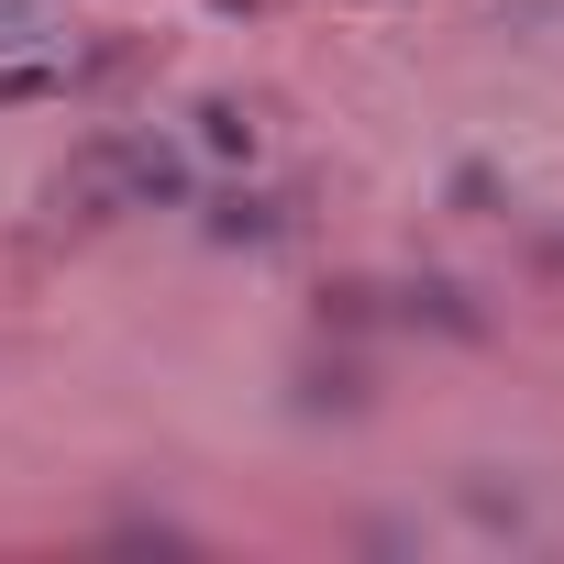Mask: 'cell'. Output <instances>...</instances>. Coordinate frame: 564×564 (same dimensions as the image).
Returning a JSON list of instances; mask_svg holds the SVG:
<instances>
[{
	"label": "cell",
	"mask_w": 564,
	"mask_h": 564,
	"mask_svg": "<svg viewBox=\"0 0 564 564\" xmlns=\"http://www.w3.org/2000/svg\"><path fill=\"white\" fill-rule=\"evenodd\" d=\"M399 322H432V333H454V344H487V311L454 289V276H410V289H399Z\"/></svg>",
	"instance_id": "3957f363"
},
{
	"label": "cell",
	"mask_w": 564,
	"mask_h": 564,
	"mask_svg": "<svg viewBox=\"0 0 564 564\" xmlns=\"http://www.w3.org/2000/svg\"><path fill=\"white\" fill-rule=\"evenodd\" d=\"M465 520H487V531H531V498L498 487V476H465Z\"/></svg>",
	"instance_id": "52a82bcc"
},
{
	"label": "cell",
	"mask_w": 564,
	"mask_h": 564,
	"mask_svg": "<svg viewBox=\"0 0 564 564\" xmlns=\"http://www.w3.org/2000/svg\"><path fill=\"white\" fill-rule=\"evenodd\" d=\"M199 221H210V243H289V199H265V188H221Z\"/></svg>",
	"instance_id": "7a4b0ae2"
},
{
	"label": "cell",
	"mask_w": 564,
	"mask_h": 564,
	"mask_svg": "<svg viewBox=\"0 0 564 564\" xmlns=\"http://www.w3.org/2000/svg\"><path fill=\"white\" fill-rule=\"evenodd\" d=\"M454 210L487 221V210H498V177H487V166H454Z\"/></svg>",
	"instance_id": "9c48e42d"
},
{
	"label": "cell",
	"mask_w": 564,
	"mask_h": 564,
	"mask_svg": "<svg viewBox=\"0 0 564 564\" xmlns=\"http://www.w3.org/2000/svg\"><path fill=\"white\" fill-rule=\"evenodd\" d=\"M188 199V155L155 144V133H100L67 177H56V210L67 221H100V210H177Z\"/></svg>",
	"instance_id": "6da1fadb"
},
{
	"label": "cell",
	"mask_w": 564,
	"mask_h": 564,
	"mask_svg": "<svg viewBox=\"0 0 564 564\" xmlns=\"http://www.w3.org/2000/svg\"><path fill=\"white\" fill-rule=\"evenodd\" d=\"M199 144H210V155H254V111H243L232 89H210V100H199Z\"/></svg>",
	"instance_id": "8992f818"
},
{
	"label": "cell",
	"mask_w": 564,
	"mask_h": 564,
	"mask_svg": "<svg viewBox=\"0 0 564 564\" xmlns=\"http://www.w3.org/2000/svg\"><path fill=\"white\" fill-rule=\"evenodd\" d=\"M56 34H67L56 0H0V56H56Z\"/></svg>",
	"instance_id": "5b68a950"
},
{
	"label": "cell",
	"mask_w": 564,
	"mask_h": 564,
	"mask_svg": "<svg viewBox=\"0 0 564 564\" xmlns=\"http://www.w3.org/2000/svg\"><path fill=\"white\" fill-rule=\"evenodd\" d=\"M56 89V56H12V67H0V111H12V100H45Z\"/></svg>",
	"instance_id": "ba28073f"
},
{
	"label": "cell",
	"mask_w": 564,
	"mask_h": 564,
	"mask_svg": "<svg viewBox=\"0 0 564 564\" xmlns=\"http://www.w3.org/2000/svg\"><path fill=\"white\" fill-rule=\"evenodd\" d=\"M210 12H254V0H210Z\"/></svg>",
	"instance_id": "30bf717a"
},
{
	"label": "cell",
	"mask_w": 564,
	"mask_h": 564,
	"mask_svg": "<svg viewBox=\"0 0 564 564\" xmlns=\"http://www.w3.org/2000/svg\"><path fill=\"white\" fill-rule=\"evenodd\" d=\"M366 410V366L355 355H311L300 366V421H355Z\"/></svg>",
	"instance_id": "277c9868"
}]
</instances>
